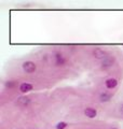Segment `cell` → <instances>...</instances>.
I'll return each mask as SVG.
<instances>
[{
	"instance_id": "cell-6",
	"label": "cell",
	"mask_w": 123,
	"mask_h": 129,
	"mask_svg": "<svg viewBox=\"0 0 123 129\" xmlns=\"http://www.w3.org/2000/svg\"><path fill=\"white\" fill-rule=\"evenodd\" d=\"M112 62H113V58H111V57H106L104 60H102V67L104 68H107V67H110L112 64Z\"/></svg>"
},
{
	"instance_id": "cell-4",
	"label": "cell",
	"mask_w": 123,
	"mask_h": 129,
	"mask_svg": "<svg viewBox=\"0 0 123 129\" xmlns=\"http://www.w3.org/2000/svg\"><path fill=\"white\" fill-rule=\"evenodd\" d=\"M31 89H32V85L29 83H23V84H20V86H19V90L22 92H28Z\"/></svg>"
},
{
	"instance_id": "cell-1",
	"label": "cell",
	"mask_w": 123,
	"mask_h": 129,
	"mask_svg": "<svg viewBox=\"0 0 123 129\" xmlns=\"http://www.w3.org/2000/svg\"><path fill=\"white\" fill-rule=\"evenodd\" d=\"M23 69L26 73H32L36 70V64L32 61H25L23 63Z\"/></svg>"
},
{
	"instance_id": "cell-2",
	"label": "cell",
	"mask_w": 123,
	"mask_h": 129,
	"mask_svg": "<svg viewBox=\"0 0 123 129\" xmlns=\"http://www.w3.org/2000/svg\"><path fill=\"white\" fill-rule=\"evenodd\" d=\"M84 114H85V116H88L89 118H94L96 116V114H97V112H96V110L95 109H92V108H87L84 110Z\"/></svg>"
},
{
	"instance_id": "cell-10",
	"label": "cell",
	"mask_w": 123,
	"mask_h": 129,
	"mask_svg": "<svg viewBox=\"0 0 123 129\" xmlns=\"http://www.w3.org/2000/svg\"><path fill=\"white\" fill-rule=\"evenodd\" d=\"M66 127H67V124L64 123V122H60L56 125V129H65Z\"/></svg>"
},
{
	"instance_id": "cell-7",
	"label": "cell",
	"mask_w": 123,
	"mask_h": 129,
	"mask_svg": "<svg viewBox=\"0 0 123 129\" xmlns=\"http://www.w3.org/2000/svg\"><path fill=\"white\" fill-rule=\"evenodd\" d=\"M29 103V98L27 97H20V98L17 100V104L18 106H26V104Z\"/></svg>"
},
{
	"instance_id": "cell-9",
	"label": "cell",
	"mask_w": 123,
	"mask_h": 129,
	"mask_svg": "<svg viewBox=\"0 0 123 129\" xmlns=\"http://www.w3.org/2000/svg\"><path fill=\"white\" fill-rule=\"evenodd\" d=\"M110 98H111V95L108 94V92H104V94L100 95V100L101 101H108Z\"/></svg>"
},
{
	"instance_id": "cell-3",
	"label": "cell",
	"mask_w": 123,
	"mask_h": 129,
	"mask_svg": "<svg viewBox=\"0 0 123 129\" xmlns=\"http://www.w3.org/2000/svg\"><path fill=\"white\" fill-rule=\"evenodd\" d=\"M94 56H95L96 58L98 59H105L107 56H106V53L102 50H100V48H96L95 51H94Z\"/></svg>"
},
{
	"instance_id": "cell-8",
	"label": "cell",
	"mask_w": 123,
	"mask_h": 129,
	"mask_svg": "<svg viewBox=\"0 0 123 129\" xmlns=\"http://www.w3.org/2000/svg\"><path fill=\"white\" fill-rule=\"evenodd\" d=\"M55 58H56V64H58V66H62V64H64L65 59H64V57H63V56H62L60 54H56Z\"/></svg>"
},
{
	"instance_id": "cell-5",
	"label": "cell",
	"mask_w": 123,
	"mask_h": 129,
	"mask_svg": "<svg viewBox=\"0 0 123 129\" xmlns=\"http://www.w3.org/2000/svg\"><path fill=\"white\" fill-rule=\"evenodd\" d=\"M117 80L116 79H109L106 81V86H107V88H109V89H111V88H114L117 86Z\"/></svg>"
},
{
	"instance_id": "cell-11",
	"label": "cell",
	"mask_w": 123,
	"mask_h": 129,
	"mask_svg": "<svg viewBox=\"0 0 123 129\" xmlns=\"http://www.w3.org/2000/svg\"><path fill=\"white\" fill-rule=\"evenodd\" d=\"M111 129H117V128H111Z\"/></svg>"
}]
</instances>
